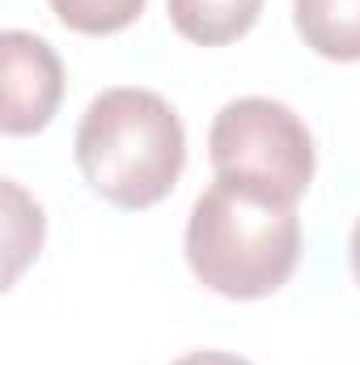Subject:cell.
I'll use <instances>...</instances> for the list:
<instances>
[{
    "mask_svg": "<svg viewBox=\"0 0 360 365\" xmlns=\"http://www.w3.org/2000/svg\"><path fill=\"white\" fill-rule=\"evenodd\" d=\"M301 259L297 204L216 179L191 208L186 264L221 297L255 302L275 293Z\"/></svg>",
    "mask_w": 360,
    "mask_h": 365,
    "instance_id": "cell-1",
    "label": "cell"
},
{
    "mask_svg": "<svg viewBox=\"0 0 360 365\" xmlns=\"http://www.w3.org/2000/svg\"><path fill=\"white\" fill-rule=\"evenodd\" d=\"M73 149L93 195L115 208H153L182 175L186 132L162 93L115 86L85 106Z\"/></svg>",
    "mask_w": 360,
    "mask_h": 365,
    "instance_id": "cell-2",
    "label": "cell"
},
{
    "mask_svg": "<svg viewBox=\"0 0 360 365\" xmlns=\"http://www.w3.org/2000/svg\"><path fill=\"white\" fill-rule=\"evenodd\" d=\"M216 179L297 204L314 179V136L301 115L275 98H233L208 132Z\"/></svg>",
    "mask_w": 360,
    "mask_h": 365,
    "instance_id": "cell-3",
    "label": "cell"
},
{
    "mask_svg": "<svg viewBox=\"0 0 360 365\" xmlns=\"http://www.w3.org/2000/svg\"><path fill=\"white\" fill-rule=\"evenodd\" d=\"M0 60H4V110H0L4 136L43 132L64 98L60 56L51 51L47 38H38L30 30H4Z\"/></svg>",
    "mask_w": 360,
    "mask_h": 365,
    "instance_id": "cell-4",
    "label": "cell"
},
{
    "mask_svg": "<svg viewBox=\"0 0 360 365\" xmlns=\"http://www.w3.org/2000/svg\"><path fill=\"white\" fill-rule=\"evenodd\" d=\"M292 21L322 60H360V0H292Z\"/></svg>",
    "mask_w": 360,
    "mask_h": 365,
    "instance_id": "cell-5",
    "label": "cell"
},
{
    "mask_svg": "<svg viewBox=\"0 0 360 365\" xmlns=\"http://www.w3.org/2000/svg\"><path fill=\"white\" fill-rule=\"evenodd\" d=\"M166 9L182 38L199 47H225L250 34L263 13V0H166Z\"/></svg>",
    "mask_w": 360,
    "mask_h": 365,
    "instance_id": "cell-6",
    "label": "cell"
},
{
    "mask_svg": "<svg viewBox=\"0 0 360 365\" xmlns=\"http://www.w3.org/2000/svg\"><path fill=\"white\" fill-rule=\"evenodd\" d=\"M47 4L77 34H119L144 13V0H47Z\"/></svg>",
    "mask_w": 360,
    "mask_h": 365,
    "instance_id": "cell-7",
    "label": "cell"
},
{
    "mask_svg": "<svg viewBox=\"0 0 360 365\" xmlns=\"http://www.w3.org/2000/svg\"><path fill=\"white\" fill-rule=\"evenodd\" d=\"M170 365H250L246 357H238V353H221V349H203V353H186L179 361Z\"/></svg>",
    "mask_w": 360,
    "mask_h": 365,
    "instance_id": "cell-8",
    "label": "cell"
},
{
    "mask_svg": "<svg viewBox=\"0 0 360 365\" xmlns=\"http://www.w3.org/2000/svg\"><path fill=\"white\" fill-rule=\"evenodd\" d=\"M352 272H356V284H360V217H356V230H352Z\"/></svg>",
    "mask_w": 360,
    "mask_h": 365,
    "instance_id": "cell-9",
    "label": "cell"
}]
</instances>
